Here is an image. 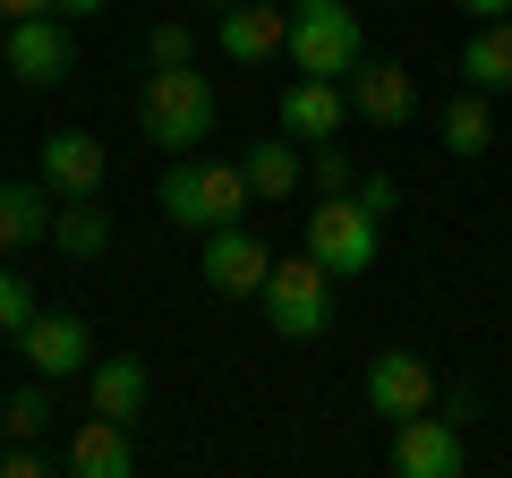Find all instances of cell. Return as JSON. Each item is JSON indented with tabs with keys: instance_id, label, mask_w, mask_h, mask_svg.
Wrapping results in <instances>:
<instances>
[{
	"instance_id": "obj_8",
	"label": "cell",
	"mask_w": 512,
	"mask_h": 478,
	"mask_svg": "<svg viewBox=\"0 0 512 478\" xmlns=\"http://www.w3.org/2000/svg\"><path fill=\"white\" fill-rule=\"evenodd\" d=\"M342 86H350V111H359L367 129H384V137L419 120V77H410L402 60H384V52H367L359 69L342 77Z\"/></svg>"
},
{
	"instance_id": "obj_4",
	"label": "cell",
	"mask_w": 512,
	"mask_h": 478,
	"mask_svg": "<svg viewBox=\"0 0 512 478\" xmlns=\"http://www.w3.org/2000/svg\"><path fill=\"white\" fill-rule=\"evenodd\" d=\"M256 308H265V325H274L282 342H325L333 333V274L299 248V257H282L274 274H265Z\"/></svg>"
},
{
	"instance_id": "obj_16",
	"label": "cell",
	"mask_w": 512,
	"mask_h": 478,
	"mask_svg": "<svg viewBox=\"0 0 512 478\" xmlns=\"http://www.w3.org/2000/svg\"><path fill=\"white\" fill-rule=\"evenodd\" d=\"M239 171H248L256 205H291L299 188H308V146H299L291 129L282 137H248V146H239Z\"/></svg>"
},
{
	"instance_id": "obj_3",
	"label": "cell",
	"mask_w": 512,
	"mask_h": 478,
	"mask_svg": "<svg viewBox=\"0 0 512 478\" xmlns=\"http://www.w3.org/2000/svg\"><path fill=\"white\" fill-rule=\"evenodd\" d=\"M299 248H308L333 282H359V274H376V257H384V214L359 197V188L316 197L308 222H299Z\"/></svg>"
},
{
	"instance_id": "obj_32",
	"label": "cell",
	"mask_w": 512,
	"mask_h": 478,
	"mask_svg": "<svg viewBox=\"0 0 512 478\" xmlns=\"http://www.w3.org/2000/svg\"><path fill=\"white\" fill-rule=\"evenodd\" d=\"M384 9H402V0H384Z\"/></svg>"
},
{
	"instance_id": "obj_9",
	"label": "cell",
	"mask_w": 512,
	"mask_h": 478,
	"mask_svg": "<svg viewBox=\"0 0 512 478\" xmlns=\"http://www.w3.org/2000/svg\"><path fill=\"white\" fill-rule=\"evenodd\" d=\"M367 410H376L384 427L436 410V368H427L419 350H376V359H367Z\"/></svg>"
},
{
	"instance_id": "obj_33",
	"label": "cell",
	"mask_w": 512,
	"mask_h": 478,
	"mask_svg": "<svg viewBox=\"0 0 512 478\" xmlns=\"http://www.w3.org/2000/svg\"><path fill=\"white\" fill-rule=\"evenodd\" d=\"M0 436H9V419H0Z\"/></svg>"
},
{
	"instance_id": "obj_1",
	"label": "cell",
	"mask_w": 512,
	"mask_h": 478,
	"mask_svg": "<svg viewBox=\"0 0 512 478\" xmlns=\"http://www.w3.org/2000/svg\"><path fill=\"white\" fill-rule=\"evenodd\" d=\"M137 120L163 154H205V137H222V94L214 77L188 60V69H146L137 86Z\"/></svg>"
},
{
	"instance_id": "obj_34",
	"label": "cell",
	"mask_w": 512,
	"mask_h": 478,
	"mask_svg": "<svg viewBox=\"0 0 512 478\" xmlns=\"http://www.w3.org/2000/svg\"><path fill=\"white\" fill-rule=\"evenodd\" d=\"M274 9H291V0H274Z\"/></svg>"
},
{
	"instance_id": "obj_10",
	"label": "cell",
	"mask_w": 512,
	"mask_h": 478,
	"mask_svg": "<svg viewBox=\"0 0 512 478\" xmlns=\"http://www.w3.org/2000/svg\"><path fill=\"white\" fill-rule=\"evenodd\" d=\"M214 43L231 69H265V60L291 52V9H274V0H231L214 18Z\"/></svg>"
},
{
	"instance_id": "obj_26",
	"label": "cell",
	"mask_w": 512,
	"mask_h": 478,
	"mask_svg": "<svg viewBox=\"0 0 512 478\" xmlns=\"http://www.w3.org/2000/svg\"><path fill=\"white\" fill-rule=\"evenodd\" d=\"M359 197H367V205H376V214H384V222H393V214H402V188H393V180H384V171H367V180H359Z\"/></svg>"
},
{
	"instance_id": "obj_2",
	"label": "cell",
	"mask_w": 512,
	"mask_h": 478,
	"mask_svg": "<svg viewBox=\"0 0 512 478\" xmlns=\"http://www.w3.org/2000/svg\"><path fill=\"white\" fill-rule=\"evenodd\" d=\"M154 205H163V222H180V231H222V222H248L256 188L239 163H222V154H180V163L154 180Z\"/></svg>"
},
{
	"instance_id": "obj_30",
	"label": "cell",
	"mask_w": 512,
	"mask_h": 478,
	"mask_svg": "<svg viewBox=\"0 0 512 478\" xmlns=\"http://www.w3.org/2000/svg\"><path fill=\"white\" fill-rule=\"evenodd\" d=\"M43 9H52V0H0V26L9 18H43Z\"/></svg>"
},
{
	"instance_id": "obj_23",
	"label": "cell",
	"mask_w": 512,
	"mask_h": 478,
	"mask_svg": "<svg viewBox=\"0 0 512 478\" xmlns=\"http://www.w3.org/2000/svg\"><path fill=\"white\" fill-rule=\"evenodd\" d=\"M197 60V18H154L146 26V69H188Z\"/></svg>"
},
{
	"instance_id": "obj_5",
	"label": "cell",
	"mask_w": 512,
	"mask_h": 478,
	"mask_svg": "<svg viewBox=\"0 0 512 478\" xmlns=\"http://www.w3.org/2000/svg\"><path fill=\"white\" fill-rule=\"evenodd\" d=\"M367 60L350 0H291V69L299 77H350Z\"/></svg>"
},
{
	"instance_id": "obj_11",
	"label": "cell",
	"mask_w": 512,
	"mask_h": 478,
	"mask_svg": "<svg viewBox=\"0 0 512 478\" xmlns=\"http://www.w3.org/2000/svg\"><path fill=\"white\" fill-rule=\"evenodd\" d=\"M35 180L52 188V197H103L111 146L94 129H52V137H43V154H35Z\"/></svg>"
},
{
	"instance_id": "obj_7",
	"label": "cell",
	"mask_w": 512,
	"mask_h": 478,
	"mask_svg": "<svg viewBox=\"0 0 512 478\" xmlns=\"http://www.w3.org/2000/svg\"><path fill=\"white\" fill-rule=\"evenodd\" d=\"M197 274H205V291H214V299H256V291H265V274H274V248H265L248 222H222V231H205Z\"/></svg>"
},
{
	"instance_id": "obj_20",
	"label": "cell",
	"mask_w": 512,
	"mask_h": 478,
	"mask_svg": "<svg viewBox=\"0 0 512 478\" xmlns=\"http://www.w3.org/2000/svg\"><path fill=\"white\" fill-rule=\"evenodd\" d=\"M461 86H478V94H512V18L470 26V43H461Z\"/></svg>"
},
{
	"instance_id": "obj_22",
	"label": "cell",
	"mask_w": 512,
	"mask_h": 478,
	"mask_svg": "<svg viewBox=\"0 0 512 478\" xmlns=\"http://www.w3.org/2000/svg\"><path fill=\"white\" fill-rule=\"evenodd\" d=\"M52 376H35V385H26V393H9V402H0V419H9V436H18V444H35L43 436V427H52Z\"/></svg>"
},
{
	"instance_id": "obj_18",
	"label": "cell",
	"mask_w": 512,
	"mask_h": 478,
	"mask_svg": "<svg viewBox=\"0 0 512 478\" xmlns=\"http://www.w3.org/2000/svg\"><path fill=\"white\" fill-rule=\"evenodd\" d=\"M69 470L77 478H128L137 470V444H128V427L120 419H77V436H69Z\"/></svg>"
},
{
	"instance_id": "obj_27",
	"label": "cell",
	"mask_w": 512,
	"mask_h": 478,
	"mask_svg": "<svg viewBox=\"0 0 512 478\" xmlns=\"http://www.w3.org/2000/svg\"><path fill=\"white\" fill-rule=\"evenodd\" d=\"M0 478H43V453H35V444H18V436H9V453H0Z\"/></svg>"
},
{
	"instance_id": "obj_19",
	"label": "cell",
	"mask_w": 512,
	"mask_h": 478,
	"mask_svg": "<svg viewBox=\"0 0 512 478\" xmlns=\"http://www.w3.org/2000/svg\"><path fill=\"white\" fill-rule=\"evenodd\" d=\"M436 137H444V154H453V163H478V154L495 146V94L461 86L453 103L436 111Z\"/></svg>"
},
{
	"instance_id": "obj_17",
	"label": "cell",
	"mask_w": 512,
	"mask_h": 478,
	"mask_svg": "<svg viewBox=\"0 0 512 478\" xmlns=\"http://www.w3.org/2000/svg\"><path fill=\"white\" fill-rule=\"evenodd\" d=\"M52 188L43 180H0V257H18L35 239H52Z\"/></svg>"
},
{
	"instance_id": "obj_29",
	"label": "cell",
	"mask_w": 512,
	"mask_h": 478,
	"mask_svg": "<svg viewBox=\"0 0 512 478\" xmlns=\"http://www.w3.org/2000/svg\"><path fill=\"white\" fill-rule=\"evenodd\" d=\"M453 9H461L470 26H487V18H512V0H453Z\"/></svg>"
},
{
	"instance_id": "obj_28",
	"label": "cell",
	"mask_w": 512,
	"mask_h": 478,
	"mask_svg": "<svg viewBox=\"0 0 512 478\" xmlns=\"http://www.w3.org/2000/svg\"><path fill=\"white\" fill-rule=\"evenodd\" d=\"M103 9H111V0H52V18H69V26H94Z\"/></svg>"
},
{
	"instance_id": "obj_6",
	"label": "cell",
	"mask_w": 512,
	"mask_h": 478,
	"mask_svg": "<svg viewBox=\"0 0 512 478\" xmlns=\"http://www.w3.org/2000/svg\"><path fill=\"white\" fill-rule=\"evenodd\" d=\"M0 69L18 77V86H60V77L77 69V26L69 18H9L0 26Z\"/></svg>"
},
{
	"instance_id": "obj_14",
	"label": "cell",
	"mask_w": 512,
	"mask_h": 478,
	"mask_svg": "<svg viewBox=\"0 0 512 478\" xmlns=\"http://www.w3.org/2000/svg\"><path fill=\"white\" fill-rule=\"evenodd\" d=\"M461 461H470V444L444 410H419V419L393 427V470L402 478H461Z\"/></svg>"
},
{
	"instance_id": "obj_25",
	"label": "cell",
	"mask_w": 512,
	"mask_h": 478,
	"mask_svg": "<svg viewBox=\"0 0 512 478\" xmlns=\"http://www.w3.org/2000/svg\"><path fill=\"white\" fill-rule=\"evenodd\" d=\"M308 188H316V197H342V188H359V171H350L342 137H325V146H308Z\"/></svg>"
},
{
	"instance_id": "obj_31",
	"label": "cell",
	"mask_w": 512,
	"mask_h": 478,
	"mask_svg": "<svg viewBox=\"0 0 512 478\" xmlns=\"http://www.w3.org/2000/svg\"><path fill=\"white\" fill-rule=\"evenodd\" d=\"M188 9H197V18H222V9H231V0H188Z\"/></svg>"
},
{
	"instance_id": "obj_21",
	"label": "cell",
	"mask_w": 512,
	"mask_h": 478,
	"mask_svg": "<svg viewBox=\"0 0 512 478\" xmlns=\"http://www.w3.org/2000/svg\"><path fill=\"white\" fill-rule=\"evenodd\" d=\"M52 248H60V257H77V265L103 257V248H111V214L94 197H60L52 205Z\"/></svg>"
},
{
	"instance_id": "obj_15",
	"label": "cell",
	"mask_w": 512,
	"mask_h": 478,
	"mask_svg": "<svg viewBox=\"0 0 512 478\" xmlns=\"http://www.w3.org/2000/svg\"><path fill=\"white\" fill-rule=\"evenodd\" d=\"M86 410H94V419L137 427V419L154 410V368L137 359V350H111V359H94V368H86Z\"/></svg>"
},
{
	"instance_id": "obj_24",
	"label": "cell",
	"mask_w": 512,
	"mask_h": 478,
	"mask_svg": "<svg viewBox=\"0 0 512 478\" xmlns=\"http://www.w3.org/2000/svg\"><path fill=\"white\" fill-rule=\"evenodd\" d=\"M35 308H43V299H35V274H18V265L0 257V342H18Z\"/></svg>"
},
{
	"instance_id": "obj_13",
	"label": "cell",
	"mask_w": 512,
	"mask_h": 478,
	"mask_svg": "<svg viewBox=\"0 0 512 478\" xmlns=\"http://www.w3.org/2000/svg\"><path fill=\"white\" fill-rule=\"evenodd\" d=\"M274 120L299 137V146H325V137H342L359 111H350V86L342 77H291L282 86V103H274Z\"/></svg>"
},
{
	"instance_id": "obj_12",
	"label": "cell",
	"mask_w": 512,
	"mask_h": 478,
	"mask_svg": "<svg viewBox=\"0 0 512 478\" xmlns=\"http://www.w3.org/2000/svg\"><path fill=\"white\" fill-rule=\"evenodd\" d=\"M18 359L35 376H86L94 368V333H86V316H69V308H35L26 316V333H18Z\"/></svg>"
}]
</instances>
